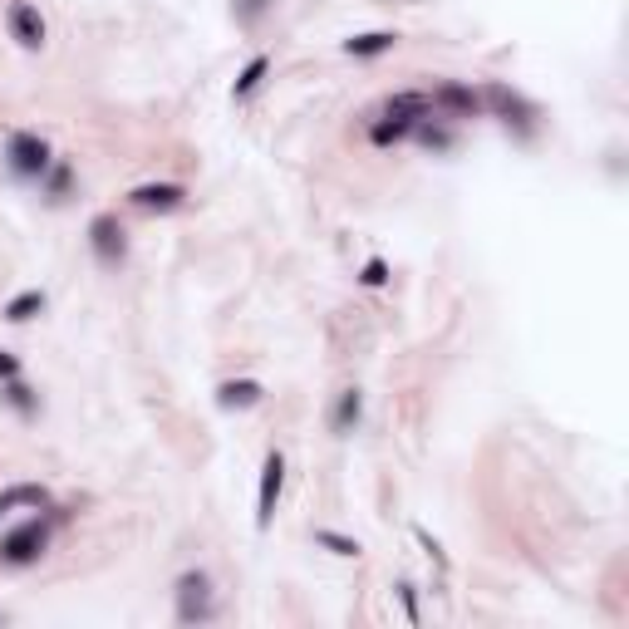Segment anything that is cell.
I'll use <instances>...</instances> for the list:
<instances>
[{
	"label": "cell",
	"mask_w": 629,
	"mask_h": 629,
	"mask_svg": "<svg viewBox=\"0 0 629 629\" xmlns=\"http://www.w3.org/2000/svg\"><path fill=\"white\" fill-rule=\"evenodd\" d=\"M207 615H212V580L202 571L182 575L177 580V620L192 625V620H207Z\"/></svg>",
	"instance_id": "cell-1"
},
{
	"label": "cell",
	"mask_w": 629,
	"mask_h": 629,
	"mask_svg": "<svg viewBox=\"0 0 629 629\" xmlns=\"http://www.w3.org/2000/svg\"><path fill=\"white\" fill-rule=\"evenodd\" d=\"M45 526L40 521H30V526H20V531H10L5 541H0V556L10 561V566H25V561H35L40 551H45Z\"/></svg>",
	"instance_id": "cell-2"
},
{
	"label": "cell",
	"mask_w": 629,
	"mask_h": 629,
	"mask_svg": "<svg viewBox=\"0 0 629 629\" xmlns=\"http://www.w3.org/2000/svg\"><path fill=\"white\" fill-rule=\"evenodd\" d=\"M10 163H15V172H25V177H40V172L50 168V148H45V138H35V133H15V138H10Z\"/></svg>",
	"instance_id": "cell-3"
},
{
	"label": "cell",
	"mask_w": 629,
	"mask_h": 629,
	"mask_svg": "<svg viewBox=\"0 0 629 629\" xmlns=\"http://www.w3.org/2000/svg\"><path fill=\"white\" fill-rule=\"evenodd\" d=\"M281 482H286V462H281V453H271V458H266V467H261L256 526H271V516H276V497H281Z\"/></svg>",
	"instance_id": "cell-4"
},
{
	"label": "cell",
	"mask_w": 629,
	"mask_h": 629,
	"mask_svg": "<svg viewBox=\"0 0 629 629\" xmlns=\"http://www.w3.org/2000/svg\"><path fill=\"white\" fill-rule=\"evenodd\" d=\"M10 35H15L25 50H40V45H45V15H40L30 0H15V5H10Z\"/></svg>",
	"instance_id": "cell-5"
},
{
	"label": "cell",
	"mask_w": 629,
	"mask_h": 629,
	"mask_svg": "<svg viewBox=\"0 0 629 629\" xmlns=\"http://www.w3.org/2000/svg\"><path fill=\"white\" fill-rule=\"evenodd\" d=\"M128 202L143 207V212H177L182 207V187L177 182H148V187H133Z\"/></svg>",
	"instance_id": "cell-6"
},
{
	"label": "cell",
	"mask_w": 629,
	"mask_h": 629,
	"mask_svg": "<svg viewBox=\"0 0 629 629\" xmlns=\"http://www.w3.org/2000/svg\"><path fill=\"white\" fill-rule=\"evenodd\" d=\"M89 241H94V256H99V261H109V266H114L118 256H123V231H118L114 217H94V227H89Z\"/></svg>",
	"instance_id": "cell-7"
},
{
	"label": "cell",
	"mask_w": 629,
	"mask_h": 629,
	"mask_svg": "<svg viewBox=\"0 0 629 629\" xmlns=\"http://www.w3.org/2000/svg\"><path fill=\"white\" fill-rule=\"evenodd\" d=\"M423 114H433V99H428V94H399V99L389 104V118L399 123L403 133H408V128H413Z\"/></svg>",
	"instance_id": "cell-8"
},
{
	"label": "cell",
	"mask_w": 629,
	"mask_h": 629,
	"mask_svg": "<svg viewBox=\"0 0 629 629\" xmlns=\"http://www.w3.org/2000/svg\"><path fill=\"white\" fill-rule=\"evenodd\" d=\"M433 104H443V109H453V114H462V118H472L482 109V99H477L472 89H458V84H443V89L433 94Z\"/></svg>",
	"instance_id": "cell-9"
},
{
	"label": "cell",
	"mask_w": 629,
	"mask_h": 629,
	"mask_svg": "<svg viewBox=\"0 0 629 629\" xmlns=\"http://www.w3.org/2000/svg\"><path fill=\"white\" fill-rule=\"evenodd\" d=\"M10 507H45V487H10V492H0V512H10Z\"/></svg>",
	"instance_id": "cell-10"
},
{
	"label": "cell",
	"mask_w": 629,
	"mask_h": 629,
	"mask_svg": "<svg viewBox=\"0 0 629 629\" xmlns=\"http://www.w3.org/2000/svg\"><path fill=\"white\" fill-rule=\"evenodd\" d=\"M344 50H349V55H384V50H394V35L374 30V35H359V40H349Z\"/></svg>",
	"instance_id": "cell-11"
},
{
	"label": "cell",
	"mask_w": 629,
	"mask_h": 629,
	"mask_svg": "<svg viewBox=\"0 0 629 629\" xmlns=\"http://www.w3.org/2000/svg\"><path fill=\"white\" fill-rule=\"evenodd\" d=\"M261 399V384H251V379H241V384H222V403L227 408H246V403Z\"/></svg>",
	"instance_id": "cell-12"
},
{
	"label": "cell",
	"mask_w": 629,
	"mask_h": 629,
	"mask_svg": "<svg viewBox=\"0 0 629 629\" xmlns=\"http://www.w3.org/2000/svg\"><path fill=\"white\" fill-rule=\"evenodd\" d=\"M487 99H492V109H497V114H502V118H526V104L516 99L512 89H492Z\"/></svg>",
	"instance_id": "cell-13"
},
{
	"label": "cell",
	"mask_w": 629,
	"mask_h": 629,
	"mask_svg": "<svg viewBox=\"0 0 629 629\" xmlns=\"http://www.w3.org/2000/svg\"><path fill=\"white\" fill-rule=\"evenodd\" d=\"M40 305H45V295H40V290H25V295H15V300H10V310H5V315H10V320H30Z\"/></svg>",
	"instance_id": "cell-14"
},
{
	"label": "cell",
	"mask_w": 629,
	"mask_h": 629,
	"mask_svg": "<svg viewBox=\"0 0 629 629\" xmlns=\"http://www.w3.org/2000/svg\"><path fill=\"white\" fill-rule=\"evenodd\" d=\"M354 418H359V394H354V389H349V394H344L340 399V408H335V428H349V423H354Z\"/></svg>",
	"instance_id": "cell-15"
},
{
	"label": "cell",
	"mask_w": 629,
	"mask_h": 629,
	"mask_svg": "<svg viewBox=\"0 0 629 629\" xmlns=\"http://www.w3.org/2000/svg\"><path fill=\"white\" fill-rule=\"evenodd\" d=\"M261 74H266V59H251V69H246V74H241V84H236V89H241V94H251V89H256V79H261Z\"/></svg>",
	"instance_id": "cell-16"
},
{
	"label": "cell",
	"mask_w": 629,
	"mask_h": 629,
	"mask_svg": "<svg viewBox=\"0 0 629 629\" xmlns=\"http://www.w3.org/2000/svg\"><path fill=\"white\" fill-rule=\"evenodd\" d=\"M320 541H325V546H335L340 556H354V551H359L354 541H344V536H335V531H320Z\"/></svg>",
	"instance_id": "cell-17"
},
{
	"label": "cell",
	"mask_w": 629,
	"mask_h": 629,
	"mask_svg": "<svg viewBox=\"0 0 629 629\" xmlns=\"http://www.w3.org/2000/svg\"><path fill=\"white\" fill-rule=\"evenodd\" d=\"M364 281H369V286H379V281H384V261H369V271H364Z\"/></svg>",
	"instance_id": "cell-18"
},
{
	"label": "cell",
	"mask_w": 629,
	"mask_h": 629,
	"mask_svg": "<svg viewBox=\"0 0 629 629\" xmlns=\"http://www.w3.org/2000/svg\"><path fill=\"white\" fill-rule=\"evenodd\" d=\"M0 374H15V359H10V354H0Z\"/></svg>",
	"instance_id": "cell-19"
}]
</instances>
